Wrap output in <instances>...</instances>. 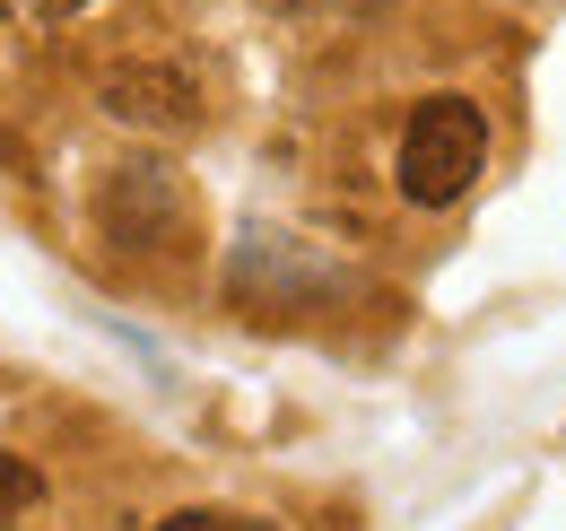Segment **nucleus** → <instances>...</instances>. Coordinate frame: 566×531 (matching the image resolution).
I'll use <instances>...</instances> for the list:
<instances>
[{"mask_svg":"<svg viewBox=\"0 0 566 531\" xmlns=\"http://www.w3.org/2000/svg\"><path fill=\"white\" fill-rule=\"evenodd\" d=\"M489 166V114L471 96H419L410 123H401V166L392 184L410 209H453V200L480 184Z\"/></svg>","mask_w":566,"mask_h":531,"instance_id":"nucleus-1","label":"nucleus"},{"mask_svg":"<svg viewBox=\"0 0 566 531\" xmlns=\"http://www.w3.org/2000/svg\"><path fill=\"white\" fill-rule=\"evenodd\" d=\"M44 506V470L18 462V454H0V531L18 523V514H35Z\"/></svg>","mask_w":566,"mask_h":531,"instance_id":"nucleus-3","label":"nucleus"},{"mask_svg":"<svg viewBox=\"0 0 566 531\" xmlns=\"http://www.w3.org/2000/svg\"><path fill=\"white\" fill-rule=\"evenodd\" d=\"M105 114L140 123V132H192L201 123V87L184 70H114L105 79Z\"/></svg>","mask_w":566,"mask_h":531,"instance_id":"nucleus-2","label":"nucleus"},{"mask_svg":"<svg viewBox=\"0 0 566 531\" xmlns=\"http://www.w3.org/2000/svg\"><path fill=\"white\" fill-rule=\"evenodd\" d=\"M27 9H35V18H78L87 0H27Z\"/></svg>","mask_w":566,"mask_h":531,"instance_id":"nucleus-5","label":"nucleus"},{"mask_svg":"<svg viewBox=\"0 0 566 531\" xmlns=\"http://www.w3.org/2000/svg\"><path fill=\"white\" fill-rule=\"evenodd\" d=\"M157 531H280V523H262V514H227V506H192V514H166Z\"/></svg>","mask_w":566,"mask_h":531,"instance_id":"nucleus-4","label":"nucleus"}]
</instances>
